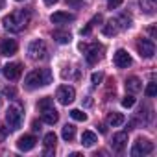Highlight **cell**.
I'll list each match as a JSON object with an SVG mask.
<instances>
[{"label":"cell","instance_id":"cell-1","mask_svg":"<svg viewBox=\"0 0 157 157\" xmlns=\"http://www.w3.org/2000/svg\"><path fill=\"white\" fill-rule=\"evenodd\" d=\"M28 22H30V13L24 10H17L8 17H4V28L8 32H21L26 28Z\"/></svg>","mask_w":157,"mask_h":157},{"label":"cell","instance_id":"cell-2","mask_svg":"<svg viewBox=\"0 0 157 157\" xmlns=\"http://www.w3.org/2000/svg\"><path fill=\"white\" fill-rule=\"evenodd\" d=\"M52 83V72L48 68H39V70H32L26 78H24V85L28 89H37V87H44Z\"/></svg>","mask_w":157,"mask_h":157},{"label":"cell","instance_id":"cell-3","mask_svg":"<svg viewBox=\"0 0 157 157\" xmlns=\"http://www.w3.org/2000/svg\"><path fill=\"white\" fill-rule=\"evenodd\" d=\"M153 151V142L148 140V139H137L133 148H131V155L133 157H139V155H148Z\"/></svg>","mask_w":157,"mask_h":157},{"label":"cell","instance_id":"cell-4","mask_svg":"<svg viewBox=\"0 0 157 157\" xmlns=\"http://www.w3.org/2000/svg\"><path fill=\"white\" fill-rule=\"evenodd\" d=\"M137 52H139V56L144 57V59L153 57V54H155V44H153V41H151V39H139V41H137Z\"/></svg>","mask_w":157,"mask_h":157},{"label":"cell","instance_id":"cell-5","mask_svg":"<svg viewBox=\"0 0 157 157\" xmlns=\"http://www.w3.org/2000/svg\"><path fill=\"white\" fill-rule=\"evenodd\" d=\"M56 98H57V102H59V104L68 105V104H72V102H74V98H76V91H74V87H70V85H61V87L57 89Z\"/></svg>","mask_w":157,"mask_h":157},{"label":"cell","instance_id":"cell-6","mask_svg":"<svg viewBox=\"0 0 157 157\" xmlns=\"http://www.w3.org/2000/svg\"><path fill=\"white\" fill-rule=\"evenodd\" d=\"M28 54H30L32 59H43L46 56V44H44V41H41V39L32 41L30 46H28Z\"/></svg>","mask_w":157,"mask_h":157},{"label":"cell","instance_id":"cell-7","mask_svg":"<svg viewBox=\"0 0 157 157\" xmlns=\"http://www.w3.org/2000/svg\"><path fill=\"white\" fill-rule=\"evenodd\" d=\"M6 122L11 129H19L22 124V111L19 107H10L6 113Z\"/></svg>","mask_w":157,"mask_h":157},{"label":"cell","instance_id":"cell-8","mask_svg":"<svg viewBox=\"0 0 157 157\" xmlns=\"http://www.w3.org/2000/svg\"><path fill=\"white\" fill-rule=\"evenodd\" d=\"M85 57H87V63H89V65H96V63L104 57V48H102L100 44H93L91 48H87Z\"/></svg>","mask_w":157,"mask_h":157},{"label":"cell","instance_id":"cell-9","mask_svg":"<svg viewBox=\"0 0 157 157\" xmlns=\"http://www.w3.org/2000/svg\"><path fill=\"white\" fill-rule=\"evenodd\" d=\"M113 61H115V65L118 67V68H128L129 65H131V56L126 52V50H117L115 52V56H113Z\"/></svg>","mask_w":157,"mask_h":157},{"label":"cell","instance_id":"cell-10","mask_svg":"<svg viewBox=\"0 0 157 157\" xmlns=\"http://www.w3.org/2000/svg\"><path fill=\"white\" fill-rule=\"evenodd\" d=\"M35 144H37V139H35L33 135H24V137H21V139H19L17 148H19L21 151H30V150H33V148H35Z\"/></svg>","mask_w":157,"mask_h":157},{"label":"cell","instance_id":"cell-11","mask_svg":"<svg viewBox=\"0 0 157 157\" xmlns=\"http://www.w3.org/2000/svg\"><path fill=\"white\" fill-rule=\"evenodd\" d=\"M17 41L15 39H4L2 41V44H0V54H2V56H15L17 54Z\"/></svg>","mask_w":157,"mask_h":157},{"label":"cell","instance_id":"cell-12","mask_svg":"<svg viewBox=\"0 0 157 157\" xmlns=\"http://www.w3.org/2000/svg\"><path fill=\"white\" fill-rule=\"evenodd\" d=\"M21 72H22V68H21V65L19 63H10V65H6L4 67V76L8 78V80H17V78L21 76Z\"/></svg>","mask_w":157,"mask_h":157},{"label":"cell","instance_id":"cell-13","mask_svg":"<svg viewBox=\"0 0 157 157\" xmlns=\"http://www.w3.org/2000/svg\"><path fill=\"white\" fill-rule=\"evenodd\" d=\"M113 150L115 151H122L124 148H126V144H128V133L126 131H120V133H117L115 137H113Z\"/></svg>","mask_w":157,"mask_h":157},{"label":"cell","instance_id":"cell-14","mask_svg":"<svg viewBox=\"0 0 157 157\" xmlns=\"http://www.w3.org/2000/svg\"><path fill=\"white\" fill-rule=\"evenodd\" d=\"M41 118H43V122H44V124L54 126V124L59 120V115H57V111H56L54 107H48V109L41 111Z\"/></svg>","mask_w":157,"mask_h":157},{"label":"cell","instance_id":"cell-15","mask_svg":"<svg viewBox=\"0 0 157 157\" xmlns=\"http://www.w3.org/2000/svg\"><path fill=\"white\" fill-rule=\"evenodd\" d=\"M50 21L54 24H65V22H72L74 21V15L72 13H65V11H57L50 17Z\"/></svg>","mask_w":157,"mask_h":157},{"label":"cell","instance_id":"cell-16","mask_svg":"<svg viewBox=\"0 0 157 157\" xmlns=\"http://www.w3.org/2000/svg\"><path fill=\"white\" fill-rule=\"evenodd\" d=\"M126 89L129 93H139L142 89V82L139 80L137 76H131V78H128V80H126Z\"/></svg>","mask_w":157,"mask_h":157},{"label":"cell","instance_id":"cell-17","mask_svg":"<svg viewBox=\"0 0 157 157\" xmlns=\"http://www.w3.org/2000/svg\"><path fill=\"white\" fill-rule=\"evenodd\" d=\"M96 142H98L96 133H93V131H83V135H82V144H83L85 148H93Z\"/></svg>","mask_w":157,"mask_h":157},{"label":"cell","instance_id":"cell-18","mask_svg":"<svg viewBox=\"0 0 157 157\" xmlns=\"http://www.w3.org/2000/svg\"><path fill=\"white\" fill-rule=\"evenodd\" d=\"M124 115L122 113H111L109 117H107V124L109 126H113V128H117V126H122L124 124Z\"/></svg>","mask_w":157,"mask_h":157},{"label":"cell","instance_id":"cell-19","mask_svg":"<svg viewBox=\"0 0 157 157\" xmlns=\"http://www.w3.org/2000/svg\"><path fill=\"white\" fill-rule=\"evenodd\" d=\"M74 135H76V128H74L72 124H67V126L63 128V131H61V137H63L67 142H70V140L74 139Z\"/></svg>","mask_w":157,"mask_h":157},{"label":"cell","instance_id":"cell-20","mask_svg":"<svg viewBox=\"0 0 157 157\" xmlns=\"http://www.w3.org/2000/svg\"><path fill=\"white\" fill-rule=\"evenodd\" d=\"M56 142H57V137H56L54 131H50V133L44 135V146H46V150H54L56 148Z\"/></svg>","mask_w":157,"mask_h":157},{"label":"cell","instance_id":"cell-21","mask_svg":"<svg viewBox=\"0 0 157 157\" xmlns=\"http://www.w3.org/2000/svg\"><path fill=\"white\" fill-rule=\"evenodd\" d=\"M117 32H118V28H117V21H109V22L104 26V35H107V37L115 35Z\"/></svg>","mask_w":157,"mask_h":157},{"label":"cell","instance_id":"cell-22","mask_svg":"<svg viewBox=\"0 0 157 157\" xmlns=\"http://www.w3.org/2000/svg\"><path fill=\"white\" fill-rule=\"evenodd\" d=\"M155 4H157V0H140V6H142V10L146 13H153Z\"/></svg>","mask_w":157,"mask_h":157},{"label":"cell","instance_id":"cell-23","mask_svg":"<svg viewBox=\"0 0 157 157\" xmlns=\"http://www.w3.org/2000/svg\"><path fill=\"white\" fill-rule=\"evenodd\" d=\"M70 117H72L74 120H78V122H85V120H87V115H85L82 109H72V111H70Z\"/></svg>","mask_w":157,"mask_h":157},{"label":"cell","instance_id":"cell-24","mask_svg":"<svg viewBox=\"0 0 157 157\" xmlns=\"http://www.w3.org/2000/svg\"><path fill=\"white\" fill-rule=\"evenodd\" d=\"M54 39L57 43H68L70 41V33L68 32H54Z\"/></svg>","mask_w":157,"mask_h":157},{"label":"cell","instance_id":"cell-25","mask_svg":"<svg viewBox=\"0 0 157 157\" xmlns=\"http://www.w3.org/2000/svg\"><path fill=\"white\" fill-rule=\"evenodd\" d=\"M144 93H146V96H148V98H153V96L157 94V83H155V82H150Z\"/></svg>","mask_w":157,"mask_h":157},{"label":"cell","instance_id":"cell-26","mask_svg":"<svg viewBox=\"0 0 157 157\" xmlns=\"http://www.w3.org/2000/svg\"><path fill=\"white\" fill-rule=\"evenodd\" d=\"M48 107H54V100L52 98H43V100H39V111H44V109H48Z\"/></svg>","mask_w":157,"mask_h":157},{"label":"cell","instance_id":"cell-27","mask_svg":"<svg viewBox=\"0 0 157 157\" xmlns=\"http://www.w3.org/2000/svg\"><path fill=\"white\" fill-rule=\"evenodd\" d=\"M91 80H93V83H94V85H100V83H102V80H104V74H102V72H94V74L91 76Z\"/></svg>","mask_w":157,"mask_h":157},{"label":"cell","instance_id":"cell-28","mask_svg":"<svg viewBox=\"0 0 157 157\" xmlns=\"http://www.w3.org/2000/svg\"><path fill=\"white\" fill-rule=\"evenodd\" d=\"M122 105H124V107H133V105H135V98H133L131 94L126 96V98L122 100Z\"/></svg>","mask_w":157,"mask_h":157},{"label":"cell","instance_id":"cell-29","mask_svg":"<svg viewBox=\"0 0 157 157\" xmlns=\"http://www.w3.org/2000/svg\"><path fill=\"white\" fill-rule=\"evenodd\" d=\"M122 2H124V0H107V8L109 10H117Z\"/></svg>","mask_w":157,"mask_h":157},{"label":"cell","instance_id":"cell-30","mask_svg":"<svg viewBox=\"0 0 157 157\" xmlns=\"http://www.w3.org/2000/svg\"><path fill=\"white\" fill-rule=\"evenodd\" d=\"M65 2H67L68 6H72V8H80V6H82L80 0H65Z\"/></svg>","mask_w":157,"mask_h":157},{"label":"cell","instance_id":"cell-31","mask_svg":"<svg viewBox=\"0 0 157 157\" xmlns=\"http://www.w3.org/2000/svg\"><path fill=\"white\" fill-rule=\"evenodd\" d=\"M43 2H44L46 6H54V4H57V0H43Z\"/></svg>","mask_w":157,"mask_h":157},{"label":"cell","instance_id":"cell-32","mask_svg":"<svg viewBox=\"0 0 157 157\" xmlns=\"http://www.w3.org/2000/svg\"><path fill=\"white\" fill-rule=\"evenodd\" d=\"M32 129H33V131H39V129H41V128H39V122H37V120H35V122L32 124Z\"/></svg>","mask_w":157,"mask_h":157},{"label":"cell","instance_id":"cell-33","mask_svg":"<svg viewBox=\"0 0 157 157\" xmlns=\"http://www.w3.org/2000/svg\"><path fill=\"white\" fill-rule=\"evenodd\" d=\"M4 8V0H0V10H2Z\"/></svg>","mask_w":157,"mask_h":157},{"label":"cell","instance_id":"cell-34","mask_svg":"<svg viewBox=\"0 0 157 157\" xmlns=\"http://www.w3.org/2000/svg\"><path fill=\"white\" fill-rule=\"evenodd\" d=\"M19 2H21V0H19Z\"/></svg>","mask_w":157,"mask_h":157}]
</instances>
